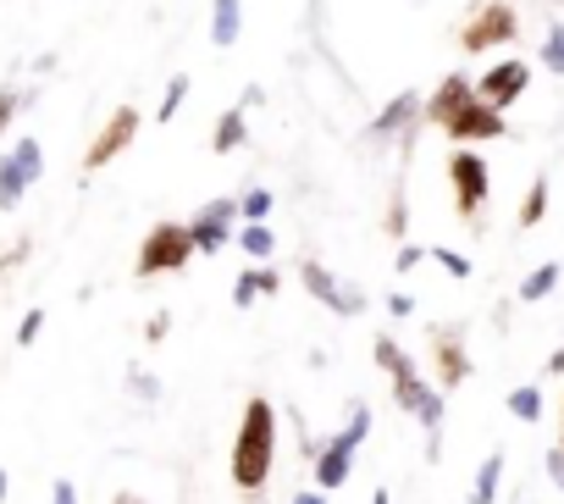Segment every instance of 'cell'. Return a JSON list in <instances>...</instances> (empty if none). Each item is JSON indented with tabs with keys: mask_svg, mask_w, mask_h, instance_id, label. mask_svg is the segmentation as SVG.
<instances>
[{
	"mask_svg": "<svg viewBox=\"0 0 564 504\" xmlns=\"http://www.w3.org/2000/svg\"><path fill=\"white\" fill-rule=\"evenodd\" d=\"M51 504H78V487H73L67 476H62V482L51 487Z\"/></svg>",
	"mask_w": 564,
	"mask_h": 504,
	"instance_id": "74e56055",
	"label": "cell"
},
{
	"mask_svg": "<svg viewBox=\"0 0 564 504\" xmlns=\"http://www.w3.org/2000/svg\"><path fill=\"white\" fill-rule=\"evenodd\" d=\"M243 211H238V200L232 194H216V200H205L194 216H188V233H194V249L199 256H216V249H227L238 233H232V222H238Z\"/></svg>",
	"mask_w": 564,
	"mask_h": 504,
	"instance_id": "9c48e42d",
	"label": "cell"
},
{
	"mask_svg": "<svg viewBox=\"0 0 564 504\" xmlns=\"http://www.w3.org/2000/svg\"><path fill=\"white\" fill-rule=\"evenodd\" d=\"M547 205H553V183H547V172H536L531 189H525V200H520V227H542Z\"/></svg>",
	"mask_w": 564,
	"mask_h": 504,
	"instance_id": "d6986e66",
	"label": "cell"
},
{
	"mask_svg": "<svg viewBox=\"0 0 564 504\" xmlns=\"http://www.w3.org/2000/svg\"><path fill=\"white\" fill-rule=\"evenodd\" d=\"M276 289H282V272H271L265 261H254L249 272H238V283H232V305L249 311L254 300H265V294H276Z\"/></svg>",
	"mask_w": 564,
	"mask_h": 504,
	"instance_id": "2e32d148",
	"label": "cell"
},
{
	"mask_svg": "<svg viewBox=\"0 0 564 504\" xmlns=\"http://www.w3.org/2000/svg\"><path fill=\"white\" fill-rule=\"evenodd\" d=\"M188 89H194V78H188V73H172V84H166V95H161V106H155V122H172V117L183 111Z\"/></svg>",
	"mask_w": 564,
	"mask_h": 504,
	"instance_id": "484cf974",
	"label": "cell"
},
{
	"mask_svg": "<svg viewBox=\"0 0 564 504\" xmlns=\"http://www.w3.org/2000/svg\"><path fill=\"white\" fill-rule=\"evenodd\" d=\"M547 7H564V0H547Z\"/></svg>",
	"mask_w": 564,
	"mask_h": 504,
	"instance_id": "f6af8a7d",
	"label": "cell"
},
{
	"mask_svg": "<svg viewBox=\"0 0 564 504\" xmlns=\"http://www.w3.org/2000/svg\"><path fill=\"white\" fill-rule=\"evenodd\" d=\"M29 249H34V238H29V233H23L18 244H7V256H0V283H7V278H12V272L29 261Z\"/></svg>",
	"mask_w": 564,
	"mask_h": 504,
	"instance_id": "d6a6232c",
	"label": "cell"
},
{
	"mask_svg": "<svg viewBox=\"0 0 564 504\" xmlns=\"http://www.w3.org/2000/svg\"><path fill=\"white\" fill-rule=\"evenodd\" d=\"M536 62H542L547 73L564 78V23H558V18L547 23V34H542V56H536Z\"/></svg>",
	"mask_w": 564,
	"mask_h": 504,
	"instance_id": "4316f807",
	"label": "cell"
},
{
	"mask_svg": "<svg viewBox=\"0 0 564 504\" xmlns=\"http://www.w3.org/2000/svg\"><path fill=\"white\" fill-rule=\"evenodd\" d=\"M498 487H503V454L492 449L481 465H476V487H470V504H498Z\"/></svg>",
	"mask_w": 564,
	"mask_h": 504,
	"instance_id": "44dd1931",
	"label": "cell"
},
{
	"mask_svg": "<svg viewBox=\"0 0 564 504\" xmlns=\"http://www.w3.org/2000/svg\"><path fill=\"white\" fill-rule=\"evenodd\" d=\"M271 205H276V200H271V189H260V183L238 194V211H243V222H265V216H271Z\"/></svg>",
	"mask_w": 564,
	"mask_h": 504,
	"instance_id": "83f0119b",
	"label": "cell"
},
{
	"mask_svg": "<svg viewBox=\"0 0 564 504\" xmlns=\"http://www.w3.org/2000/svg\"><path fill=\"white\" fill-rule=\"evenodd\" d=\"M421 111H426V95L421 89H404V95H393L377 117H371V128H366V144H415V128H421Z\"/></svg>",
	"mask_w": 564,
	"mask_h": 504,
	"instance_id": "ba28073f",
	"label": "cell"
},
{
	"mask_svg": "<svg viewBox=\"0 0 564 504\" xmlns=\"http://www.w3.org/2000/svg\"><path fill=\"white\" fill-rule=\"evenodd\" d=\"M465 100H476V84H470L465 73H448V78H443V84L426 95L421 122H426V128H448V122H454V111H459Z\"/></svg>",
	"mask_w": 564,
	"mask_h": 504,
	"instance_id": "5bb4252c",
	"label": "cell"
},
{
	"mask_svg": "<svg viewBox=\"0 0 564 504\" xmlns=\"http://www.w3.org/2000/svg\"><path fill=\"white\" fill-rule=\"evenodd\" d=\"M542 372H547V377H564V350H553V355L542 361Z\"/></svg>",
	"mask_w": 564,
	"mask_h": 504,
	"instance_id": "ab89813d",
	"label": "cell"
},
{
	"mask_svg": "<svg viewBox=\"0 0 564 504\" xmlns=\"http://www.w3.org/2000/svg\"><path fill=\"white\" fill-rule=\"evenodd\" d=\"M29 106H34V89H23V84H0V139L12 133L18 111H29Z\"/></svg>",
	"mask_w": 564,
	"mask_h": 504,
	"instance_id": "d4e9b609",
	"label": "cell"
},
{
	"mask_svg": "<svg viewBox=\"0 0 564 504\" xmlns=\"http://www.w3.org/2000/svg\"><path fill=\"white\" fill-rule=\"evenodd\" d=\"M300 283H305V294L316 300V305H327L333 317H366L371 311V300H366V289H355V283H338V272H327L322 261H300Z\"/></svg>",
	"mask_w": 564,
	"mask_h": 504,
	"instance_id": "52a82bcc",
	"label": "cell"
},
{
	"mask_svg": "<svg viewBox=\"0 0 564 504\" xmlns=\"http://www.w3.org/2000/svg\"><path fill=\"white\" fill-rule=\"evenodd\" d=\"M166 333H172V317H166V311H155V317L144 322V344H161Z\"/></svg>",
	"mask_w": 564,
	"mask_h": 504,
	"instance_id": "8d00e7d4",
	"label": "cell"
},
{
	"mask_svg": "<svg viewBox=\"0 0 564 504\" xmlns=\"http://www.w3.org/2000/svg\"><path fill=\"white\" fill-rule=\"evenodd\" d=\"M271 465H276V405L254 394V399H243V416H238V432H232V454H227L232 487L243 498H260L265 482H271Z\"/></svg>",
	"mask_w": 564,
	"mask_h": 504,
	"instance_id": "6da1fadb",
	"label": "cell"
},
{
	"mask_svg": "<svg viewBox=\"0 0 564 504\" xmlns=\"http://www.w3.org/2000/svg\"><path fill=\"white\" fill-rule=\"evenodd\" d=\"M344 432H349L355 443H366V438H371V405H366V399H355V405H349V421H344Z\"/></svg>",
	"mask_w": 564,
	"mask_h": 504,
	"instance_id": "1f68e13d",
	"label": "cell"
},
{
	"mask_svg": "<svg viewBox=\"0 0 564 504\" xmlns=\"http://www.w3.org/2000/svg\"><path fill=\"white\" fill-rule=\"evenodd\" d=\"M382 233H388L393 244H404V238H410V189H404V178L393 183V200H388V216H382Z\"/></svg>",
	"mask_w": 564,
	"mask_h": 504,
	"instance_id": "7402d4cb",
	"label": "cell"
},
{
	"mask_svg": "<svg viewBox=\"0 0 564 504\" xmlns=\"http://www.w3.org/2000/svg\"><path fill=\"white\" fill-rule=\"evenodd\" d=\"M40 333H45V311H29V317L18 322V350H29Z\"/></svg>",
	"mask_w": 564,
	"mask_h": 504,
	"instance_id": "836d02e7",
	"label": "cell"
},
{
	"mask_svg": "<svg viewBox=\"0 0 564 504\" xmlns=\"http://www.w3.org/2000/svg\"><path fill=\"white\" fill-rule=\"evenodd\" d=\"M289 504H327V493H322V487H300Z\"/></svg>",
	"mask_w": 564,
	"mask_h": 504,
	"instance_id": "f35d334b",
	"label": "cell"
},
{
	"mask_svg": "<svg viewBox=\"0 0 564 504\" xmlns=\"http://www.w3.org/2000/svg\"><path fill=\"white\" fill-rule=\"evenodd\" d=\"M0 504H7V465H0Z\"/></svg>",
	"mask_w": 564,
	"mask_h": 504,
	"instance_id": "7bdbcfd3",
	"label": "cell"
},
{
	"mask_svg": "<svg viewBox=\"0 0 564 504\" xmlns=\"http://www.w3.org/2000/svg\"><path fill=\"white\" fill-rule=\"evenodd\" d=\"M426 350H432V366H437V388L454 394L470 383L476 361L465 350V322H443V328H426Z\"/></svg>",
	"mask_w": 564,
	"mask_h": 504,
	"instance_id": "5b68a950",
	"label": "cell"
},
{
	"mask_svg": "<svg viewBox=\"0 0 564 504\" xmlns=\"http://www.w3.org/2000/svg\"><path fill=\"white\" fill-rule=\"evenodd\" d=\"M40 178H45V150H40V139L23 133L7 156H0V211H18L23 194H29Z\"/></svg>",
	"mask_w": 564,
	"mask_h": 504,
	"instance_id": "8992f818",
	"label": "cell"
},
{
	"mask_svg": "<svg viewBox=\"0 0 564 504\" xmlns=\"http://www.w3.org/2000/svg\"><path fill=\"white\" fill-rule=\"evenodd\" d=\"M558 438H564V399H558Z\"/></svg>",
	"mask_w": 564,
	"mask_h": 504,
	"instance_id": "ee69618b",
	"label": "cell"
},
{
	"mask_svg": "<svg viewBox=\"0 0 564 504\" xmlns=\"http://www.w3.org/2000/svg\"><path fill=\"white\" fill-rule=\"evenodd\" d=\"M371 355H377V366L388 372V377H404V372H415V361H410V350L393 339V333H377L371 339Z\"/></svg>",
	"mask_w": 564,
	"mask_h": 504,
	"instance_id": "ffe728a7",
	"label": "cell"
},
{
	"mask_svg": "<svg viewBox=\"0 0 564 504\" xmlns=\"http://www.w3.org/2000/svg\"><path fill=\"white\" fill-rule=\"evenodd\" d=\"M238 249L249 261H271V249H276V233L265 227V222H249V227H238Z\"/></svg>",
	"mask_w": 564,
	"mask_h": 504,
	"instance_id": "603a6c76",
	"label": "cell"
},
{
	"mask_svg": "<svg viewBox=\"0 0 564 504\" xmlns=\"http://www.w3.org/2000/svg\"><path fill=\"white\" fill-rule=\"evenodd\" d=\"M421 261H432V249H426V244H410V238H404V244L393 249V272H415Z\"/></svg>",
	"mask_w": 564,
	"mask_h": 504,
	"instance_id": "4dcf8cb0",
	"label": "cell"
},
{
	"mask_svg": "<svg viewBox=\"0 0 564 504\" xmlns=\"http://www.w3.org/2000/svg\"><path fill=\"white\" fill-rule=\"evenodd\" d=\"M503 405H509V416H514V421H525V427H531V421H542V388H536V383L509 388V399H503Z\"/></svg>",
	"mask_w": 564,
	"mask_h": 504,
	"instance_id": "cb8c5ba5",
	"label": "cell"
},
{
	"mask_svg": "<svg viewBox=\"0 0 564 504\" xmlns=\"http://www.w3.org/2000/svg\"><path fill=\"white\" fill-rule=\"evenodd\" d=\"M520 40V12L509 0H476L470 18L459 23V51L465 56H481V51H503Z\"/></svg>",
	"mask_w": 564,
	"mask_h": 504,
	"instance_id": "3957f363",
	"label": "cell"
},
{
	"mask_svg": "<svg viewBox=\"0 0 564 504\" xmlns=\"http://www.w3.org/2000/svg\"><path fill=\"white\" fill-rule=\"evenodd\" d=\"M525 89H531V62H525V56L492 62V67L481 73V84H476V95H481L487 106H498V111H509L514 100H525Z\"/></svg>",
	"mask_w": 564,
	"mask_h": 504,
	"instance_id": "7c38bea8",
	"label": "cell"
},
{
	"mask_svg": "<svg viewBox=\"0 0 564 504\" xmlns=\"http://www.w3.org/2000/svg\"><path fill=\"white\" fill-rule=\"evenodd\" d=\"M194 256H199V249H194L188 222H150L144 238H139L133 272H139V278H166V272H183Z\"/></svg>",
	"mask_w": 564,
	"mask_h": 504,
	"instance_id": "7a4b0ae2",
	"label": "cell"
},
{
	"mask_svg": "<svg viewBox=\"0 0 564 504\" xmlns=\"http://www.w3.org/2000/svg\"><path fill=\"white\" fill-rule=\"evenodd\" d=\"M448 183H454V211L465 222H476L487 211V194H492V172H487V156L476 144H454L448 156Z\"/></svg>",
	"mask_w": 564,
	"mask_h": 504,
	"instance_id": "277c9868",
	"label": "cell"
},
{
	"mask_svg": "<svg viewBox=\"0 0 564 504\" xmlns=\"http://www.w3.org/2000/svg\"><path fill=\"white\" fill-rule=\"evenodd\" d=\"M243 40V0H210V45L232 51Z\"/></svg>",
	"mask_w": 564,
	"mask_h": 504,
	"instance_id": "9a60e30c",
	"label": "cell"
},
{
	"mask_svg": "<svg viewBox=\"0 0 564 504\" xmlns=\"http://www.w3.org/2000/svg\"><path fill=\"white\" fill-rule=\"evenodd\" d=\"M443 133H448L454 144H492V139H509V117L476 95V100H465V106L454 111V122H448Z\"/></svg>",
	"mask_w": 564,
	"mask_h": 504,
	"instance_id": "30bf717a",
	"label": "cell"
},
{
	"mask_svg": "<svg viewBox=\"0 0 564 504\" xmlns=\"http://www.w3.org/2000/svg\"><path fill=\"white\" fill-rule=\"evenodd\" d=\"M355 449H360V443H355L344 427L322 443V454L311 460V471H316V487H322V493H338V487L349 482V471H355Z\"/></svg>",
	"mask_w": 564,
	"mask_h": 504,
	"instance_id": "4fadbf2b",
	"label": "cell"
},
{
	"mask_svg": "<svg viewBox=\"0 0 564 504\" xmlns=\"http://www.w3.org/2000/svg\"><path fill=\"white\" fill-rule=\"evenodd\" d=\"M128 394H133L139 405H161V377H155V372H139V366H133V372H128Z\"/></svg>",
	"mask_w": 564,
	"mask_h": 504,
	"instance_id": "f1b7e54d",
	"label": "cell"
},
{
	"mask_svg": "<svg viewBox=\"0 0 564 504\" xmlns=\"http://www.w3.org/2000/svg\"><path fill=\"white\" fill-rule=\"evenodd\" d=\"M139 139V106H117L111 117H106V128L89 139V150H84V172H100V167H111L128 144Z\"/></svg>",
	"mask_w": 564,
	"mask_h": 504,
	"instance_id": "8fae6325",
	"label": "cell"
},
{
	"mask_svg": "<svg viewBox=\"0 0 564 504\" xmlns=\"http://www.w3.org/2000/svg\"><path fill=\"white\" fill-rule=\"evenodd\" d=\"M542 471H547V482H553V487L564 493V449H558V443H553V449L542 454Z\"/></svg>",
	"mask_w": 564,
	"mask_h": 504,
	"instance_id": "e575fe53",
	"label": "cell"
},
{
	"mask_svg": "<svg viewBox=\"0 0 564 504\" xmlns=\"http://www.w3.org/2000/svg\"><path fill=\"white\" fill-rule=\"evenodd\" d=\"M558 278H564V267H558V261H542V267H531V272L520 278V305H536V300H547V294L558 289Z\"/></svg>",
	"mask_w": 564,
	"mask_h": 504,
	"instance_id": "ac0fdd59",
	"label": "cell"
},
{
	"mask_svg": "<svg viewBox=\"0 0 564 504\" xmlns=\"http://www.w3.org/2000/svg\"><path fill=\"white\" fill-rule=\"evenodd\" d=\"M243 139H249V111H243V106H227V111L216 117V128H210V150H216V156H232Z\"/></svg>",
	"mask_w": 564,
	"mask_h": 504,
	"instance_id": "e0dca14e",
	"label": "cell"
},
{
	"mask_svg": "<svg viewBox=\"0 0 564 504\" xmlns=\"http://www.w3.org/2000/svg\"><path fill=\"white\" fill-rule=\"evenodd\" d=\"M388 317H393V322L415 317V294H404V289H399V294H388Z\"/></svg>",
	"mask_w": 564,
	"mask_h": 504,
	"instance_id": "d590c367",
	"label": "cell"
},
{
	"mask_svg": "<svg viewBox=\"0 0 564 504\" xmlns=\"http://www.w3.org/2000/svg\"><path fill=\"white\" fill-rule=\"evenodd\" d=\"M432 261H437L448 278H459V283L470 278V256H459V249H448V244H432Z\"/></svg>",
	"mask_w": 564,
	"mask_h": 504,
	"instance_id": "f546056e",
	"label": "cell"
},
{
	"mask_svg": "<svg viewBox=\"0 0 564 504\" xmlns=\"http://www.w3.org/2000/svg\"><path fill=\"white\" fill-rule=\"evenodd\" d=\"M371 504H393V493H388V487H377V493H371Z\"/></svg>",
	"mask_w": 564,
	"mask_h": 504,
	"instance_id": "b9f144b4",
	"label": "cell"
},
{
	"mask_svg": "<svg viewBox=\"0 0 564 504\" xmlns=\"http://www.w3.org/2000/svg\"><path fill=\"white\" fill-rule=\"evenodd\" d=\"M111 504H144V493H117Z\"/></svg>",
	"mask_w": 564,
	"mask_h": 504,
	"instance_id": "60d3db41",
	"label": "cell"
}]
</instances>
